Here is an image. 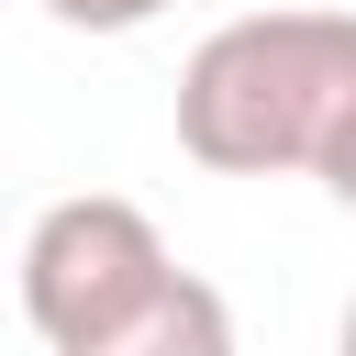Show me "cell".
Segmentation results:
<instances>
[{
	"instance_id": "obj_1",
	"label": "cell",
	"mask_w": 356,
	"mask_h": 356,
	"mask_svg": "<svg viewBox=\"0 0 356 356\" xmlns=\"http://www.w3.org/2000/svg\"><path fill=\"white\" fill-rule=\"evenodd\" d=\"M356 134V11H245L178 67V156L211 178L334 167Z\"/></svg>"
},
{
	"instance_id": "obj_2",
	"label": "cell",
	"mask_w": 356,
	"mask_h": 356,
	"mask_svg": "<svg viewBox=\"0 0 356 356\" xmlns=\"http://www.w3.org/2000/svg\"><path fill=\"white\" fill-rule=\"evenodd\" d=\"M167 278H178V256H167L156 211H145V200H122V189L44 200V211H33V234H22V323H33L56 356H78V345L122 334Z\"/></svg>"
},
{
	"instance_id": "obj_3",
	"label": "cell",
	"mask_w": 356,
	"mask_h": 356,
	"mask_svg": "<svg viewBox=\"0 0 356 356\" xmlns=\"http://www.w3.org/2000/svg\"><path fill=\"white\" fill-rule=\"evenodd\" d=\"M78 356H234V300H222L200 267H178L122 334H100V345H78Z\"/></svg>"
},
{
	"instance_id": "obj_4",
	"label": "cell",
	"mask_w": 356,
	"mask_h": 356,
	"mask_svg": "<svg viewBox=\"0 0 356 356\" xmlns=\"http://www.w3.org/2000/svg\"><path fill=\"white\" fill-rule=\"evenodd\" d=\"M67 33H145L156 11H178V0H44Z\"/></svg>"
},
{
	"instance_id": "obj_5",
	"label": "cell",
	"mask_w": 356,
	"mask_h": 356,
	"mask_svg": "<svg viewBox=\"0 0 356 356\" xmlns=\"http://www.w3.org/2000/svg\"><path fill=\"white\" fill-rule=\"evenodd\" d=\"M323 189H334V200H345V211H356V134H345V156H334V167H323Z\"/></svg>"
},
{
	"instance_id": "obj_6",
	"label": "cell",
	"mask_w": 356,
	"mask_h": 356,
	"mask_svg": "<svg viewBox=\"0 0 356 356\" xmlns=\"http://www.w3.org/2000/svg\"><path fill=\"white\" fill-rule=\"evenodd\" d=\"M334 356H356V300H345V323H334Z\"/></svg>"
}]
</instances>
